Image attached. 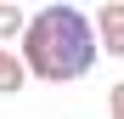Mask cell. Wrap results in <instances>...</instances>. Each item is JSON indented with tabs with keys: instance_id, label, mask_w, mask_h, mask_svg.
<instances>
[{
	"instance_id": "277c9868",
	"label": "cell",
	"mask_w": 124,
	"mask_h": 119,
	"mask_svg": "<svg viewBox=\"0 0 124 119\" xmlns=\"http://www.w3.org/2000/svg\"><path fill=\"white\" fill-rule=\"evenodd\" d=\"M107 119H124V79L107 85Z\"/></svg>"
},
{
	"instance_id": "7a4b0ae2",
	"label": "cell",
	"mask_w": 124,
	"mask_h": 119,
	"mask_svg": "<svg viewBox=\"0 0 124 119\" xmlns=\"http://www.w3.org/2000/svg\"><path fill=\"white\" fill-rule=\"evenodd\" d=\"M96 40L107 57H124V0H107L96 11Z\"/></svg>"
},
{
	"instance_id": "5b68a950",
	"label": "cell",
	"mask_w": 124,
	"mask_h": 119,
	"mask_svg": "<svg viewBox=\"0 0 124 119\" xmlns=\"http://www.w3.org/2000/svg\"><path fill=\"white\" fill-rule=\"evenodd\" d=\"M6 63H11V51H6V46H0V74H6Z\"/></svg>"
},
{
	"instance_id": "8992f818",
	"label": "cell",
	"mask_w": 124,
	"mask_h": 119,
	"mask_svg": "<svg viewBox=\"0 0 124 119\" xmlns=\"http://www.w3.org/2000/svg\"><path fill=\"white\" fill-rule=\"evenodd\" d=\"M11 6H17V0H11Z\"/></svg>"
},
{
	"instance_id": "3957f363",
	"label": "cell",
	"mask_w": 124,
	"mask_h": 119,
	"mask_svg": "<svg viewBox=\"0 0 124 119\" xmlns=\"http://www.w3.org/2000/svg\"><path fill=\"white\" fill-rule=\"evenodd\" d=\"M23 34H28V17H23V6L0 0V46H11V40H23Z\"/></svg>"
},
{
	"instance_id": "6da1fadb",
	"label": "cell",
	"mask_w": 124,
	"mask_h": 119,
	"mask_svg": "<svg viewBox=\"0 0 124 119\" xmlns=\"http://www.w3.org/2000/svg\"><path fill=\"white\" fill-rule=\"evenodd\" d=\"M23 46V63L34 79H45V85H68V79H85L101 57V40L96 28L85 23V11L79 6H45L39 17H28V34L17 40Z\"/></svg>"
}]
</instances>
